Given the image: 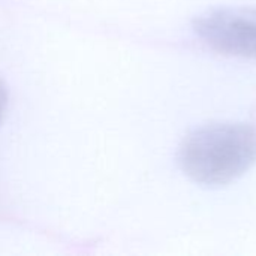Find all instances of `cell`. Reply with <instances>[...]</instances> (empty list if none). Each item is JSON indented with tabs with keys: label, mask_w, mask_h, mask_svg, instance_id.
Returning <instances> with one entry per match:
<instances>
[{
	"label": "cell",
	"mask_w": 256,
	"mask_h": 256,
	"mask_svg": "<svg viewBox=\"0 0 256 256\" xmlns=\"http://www.w3.org/2000/svg\"><path fill=\"white\" fill-rule=\"evenodd\" d=\"M256 160V130L243 123H219L196 129L182 144L178 162L192 180L226 184Z\"/></svg>",
	"instance_id": "6da1fadb"
},
{
	"label": "cell",
	"mask_w": 256,
	"mask_h": 256,
	"mask_svg": "<svg viewBox=\"0 0 256 256\" xmlns=\"http://www.w3.org/2000/svg\"><path fill=\"white\" fill-rule=\"evenodd\" d=\"M195 30L204 42L220 52L256 57V10H213L196 20Z\"/></svg>",
	"instance_id": "7a4b0ae2"
},
{
	"label": "cell",
	"mask_w": 256,
	"mask_h": 256,
	"mask_svg": "<svg viewBox=\"0 0 256 256\" xmlns=\"http://www.w3.org/2000/svg\"><path fill=\"white\" fill-rule=\"evenodd\" d=\"M6 104H8V90H6L4 84L0 81V122H2V117L6 110Z\"/></svg>",
	"instance_id": "3957f363"
}]
</instances>
